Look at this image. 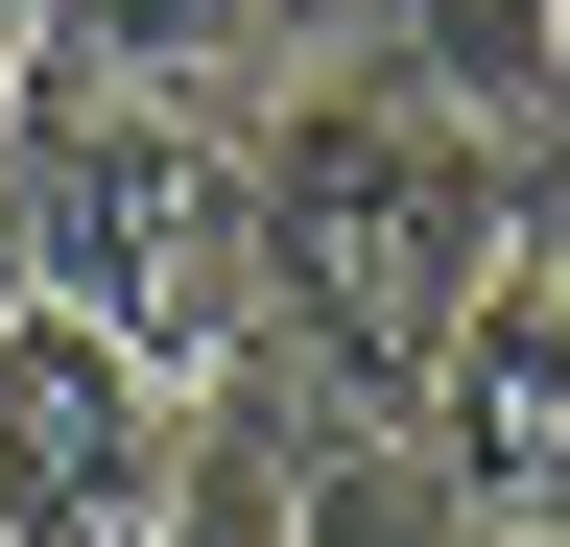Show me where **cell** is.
<instances>
[{"label":"cell","mask_w":570,"mask_h":547,"mask_svg":"<svg viewBox=\"0 0 570 547\" xmlns=\"http://www.w3.org/2000/svg\"><path fill=\"white\" fill-rule=\"evenodd\" d=\"M475 286H499V119H452L428 72H285L262 96V358L356 429H404Z\"/></svg>","instance_id":"cell-1"},{"label":"cell","mask_w":570,"mask_h":547,"mask_svg":"<svg viewBox=\"0 0 570 547\" xmlns=\"http://www.w3.org/2000/svg\"><path fill=\"white\" fill-rule=\"evenodd\" d=\"M0 286L96 310L142 381H238L262 358V96L190 72H48L0 119Z\"/></svg>","instance_id":"cell-2"},{"label":"cell","mask_w":570,"mask_h":547,"mask_svg":"<svg viewBox=\"0 0 570 547\" xmlns=\"http://www.w3.org/2000/svg\"><path fill=\"white\" fill-rule=\"evenodd\" d=\"M190 404L214 381H142L96 310L0 286V547H142L190 476Z\"/></svg>","instance_id":"cell-3"},{"label":"cell","mask_w":570,"mask_h":547,"mask_svg":"<svg viewBox=\"0 0 570 547\" xmlns=\"http://www.w3.org/2000/svg\"><path fill=\"white\" fill-rule=\"evenodd\" d=\"M48 72H190V96H285L309 72V0H24Z\"/></svg>","instance_id":"cell-4"},{"label":"cell","mask_w":570,"mask_h":547,"mask_svg":"<svg viewBox=\"0 0 570 547\" xmlns=\"http://www.w3.org/2000/svg\"><path fill=\"white\" fill-rule=\"evenodd\" d=\"M142 547H285V381H262V358L190 404V476H167V524H142Z\"/></svg>","instance_id":"cell-5"},{"label":"cell","mask_w":570,"mask_h":547,"mask_svg":"<svg viewBox=\"0 0 570 547\" xmlns=\"http://www.w3.org/2000/svg\"><path fill=\"white\" fill-rule=\"evenodd\" d=\"M547 119H570V0H547Z\"/></svg>","instance_id":"cell-6"},{"label":"cell","mask_w":570,"mask_h":547,"mask_svg":"<svg viewBox=\"0 0 570 547\" xmlns=\"http://www.w3.org/2000/svg\"><path fill=\"white\" fill-rule=\"evenodd\" d=\"M499 547H570V524H499Z\"/></svg>","instance_id":"cell-7"}]
</instances>
